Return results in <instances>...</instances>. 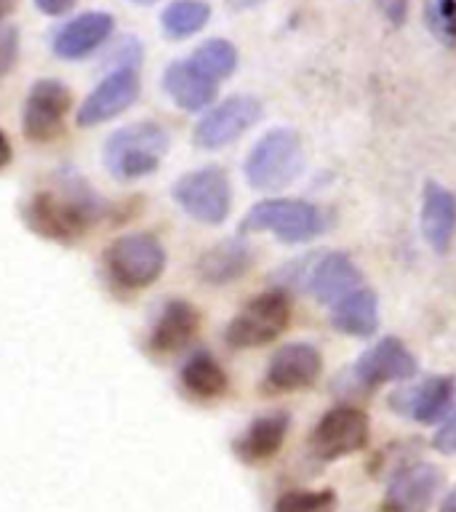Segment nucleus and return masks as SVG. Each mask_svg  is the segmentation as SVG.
<instances>
[{
    "label": "nucleus",
    "instance_id": "obj_1",
    "mask_svg": "<svg viewBox=\"0 0 456 512\" xmlns=\"http://www.w3.org/2000/svg\"><path fill=\"white\" fill-rule=\"evenodd\" d=\"M102 211V203L86 182L75 174L62 179V195L54 190L35 192L22 208L24 224L35 235L54 243H75L86 235L96 216Z\"/></svg>",
    "mask_w": 456,
    "mask_h": 512
},
{
    "label": "nucleus",
    "instance_id": "obj_2",
    "mask_svg": "<svg viewBox=\"0 0 456 512\" xmlns=\"http://www.w3.org/2000/svg\"><path fill=\"white\" fill-rule=\"evenodd\" d=\"M168 134L158 123H134L115 131L104 144V166L120 182L142 179L160 166L168 152Z\"/></svg>",
    "mask_w": 456,
    "mask_h": 512
},
{
    "label": "nucleus",
    "instance_id": "obj_3",
    "mask_svg": "<svg viewBox=\"0 0 456 512\" xmlns=\"http://www.w3.org/2000/svg\"><path fill=\"white\" fill-rule=\"evenodd\" d=\"M304 150L291 128H275L264 134L246 160V179L254 190L278 192L299 179Z\"/></svg>",
    "mask_w": 456,
    "mask_h": 512
},
{
    "label": "nucleus",
    "instance_id": "obj_4",
    "mask_svg": "<svg viewBox=\"0 0 456 512\" xmlns=\"http://www.w3.org/2000/svg\"><path fill=\"white\" fill-rule=\"evenodd\" d=\"M326 230V216L315 203L296 198H272L256 203L240 222V232H275L286 243H304Z\"/></svg>",
    "mask_w": 456,
    "mask_h": 512
},
{
    "label": "nucleus",
    "instance_id": "obj_5",
    "mask_svg": "<svg viewBox=\"0 0 456 512\" xmlns=\"http://www.w3.org/2000/svg\"><path fill=\"white\" fill-rule=\"evenodd\" d=\"M107 272L115 283L126 288H147L160 278L166 267V251L150 232H134L112 240L104 254Z\"/></svg>",
    "mask_w": 456,
    "mask_h": 512
},
{
    "label": "nucleus",
    "instance_id": "obj_6",
    "mask_svg": "<svg viewBox=\"0 0 456 512\" xmlns=\"http://www.w3.org/2000/svg\"><path fill=\"white\" fill-rule=\"evenodd\" d=\"M291 320V302L280 291H267V294L254 296L243 310L232 318L227 326V344L235 350H251L262 344L275 342L288 328Z\"/></svg>",
    "mask_w": 456,
    "mask_h": 512
},
{
    "label": "nucleus",
    "instance_id": "obj_7",
    "mask_svg": "<svg viewBox=\"0 0 456 512\" xmlns=\"http://www.w3.org/2000/svg\"><path fill=\"white\" fill-rule=\"evenodd\" d=\"M174 200L203 224H222L230 216L232 187L224 168L206 166L184 174L174 184Z\"/></svg>",
    "mask_w": 456,
    "mask_h": 512
},
{
    "label": "nucleus",
    "instance_id": "obj_8",
    "mask_svg": "<svg viewBox=\"0 0 456 512\" xmlns=\"http://www.w3.org/2000/svg\"><path fill=\"white\" fill-rule=\"evenodd\" d=\"M371 424L368 416L355 406L331 408L318 422L310 438L312 454L323 462H336L342 456H350L360 448H366Z\"/></svg>",
    "mask_w": 456,
    "mask_h": 512
},
{
    "label": "nucleus",
    "instance_id": "obj_9",
    "mask_svg": "<svg viewBox=\"0 0 456 512\" xmlns=\"http://www.w3.org/2000/svg\"><path fill=\"white\" fill-rule=\"evenodd\" d=\"M72 107L70 88L59 80H38L24 102L22 131L30 142H51L64 131V118Z\"/></svg>",
    "mask_w": 456,
    "mask_h": 512
},
{
    "label": "nucleus",
    "instance_id": "obj_10",
    "mask_svg": "<svg viewBox=\"0 0 456 512\" xmlns=\"http://www.w3.org/2000/svg\"><path fill=\"white\" fill-rule=\"evenodd\" d=\"M262 118V102L254 96H230L214 110H208L195 126V144L203 150H219L243 136Z\"/></svg>",
    "mask_w": 456,
    "mask_h": 512
},
{
    "label": "nucleus",
    "instance_id": "obj_11",
    "mask_svg": "<svg viewBox=\"0 0 456 512\" xmlns=\"http://www.w3.org/2000/svg\"><path fill=\"white\" fill-rule=\"evenodd\" d=\"M139 99V75L136 70H112L91 94L83 99L78 110V126L91 128L118 118Z\"/></svg>",
    "mask_w": 456,
    "mask_h": 512
},
{
    "label": "nucleus",
    "instance_id": "obj_12",
    "mask_svg": "<svg viewBox=\"0 0 456 512\" xmlns=\"http://www.w3.org/2000/svg\"><path fill=\"white\" fill-rule=\"evenodd\" d=\"M320 371H323V358L318 347L307 342L286 344L272 355L264 384L270 392H296L315 384Z\"/></svg>",
    "mask_w": 456,
    "mask_h": 512
},
{
    "label": "nucleus",
    "instance_id": "obj_13",
    "mask_svg": "<svg viewBox=\"0 0 456 512\" xmlns=\"http://www.w3.org/2000/svg\"><path fill=\"white\" fill-rule=\"evenodd\" d=\"M416 374V360L400 339H382L360 355L352 376L363 387H379L387 382H406Z\"/></svg>",
    "mask_w": 456,
    "mask_h": 512
},
{
    "label": "nucleus",
    "instance_id": "obj_14",
    "mask_svg": "<svg viewBox=\"0 0 456 512\" xmlns=\"http://www.w3.org/2000/svg\"><path fill=\"white\" fill-rule=\"evenodd\" d=\"M456 398V382L451 376H432L414 387H400L390 395V406L398 414L422 424L438 422Z\"/></svg>",
    "mask_w": 456,
    "mask_h": 512
},
{
    "label": "nucleus",
    "instance_id": "obj_15",
    "mask_svg": "<svg viewBox=\"0 0 456 512\" xmlns=\"http://www.w3.org/2000/svg\"><path fill=\"white\" fill-rule=\"evenodd\" d=\"M115 30V16L107 11H86V14L75 16L70 22L59 27L54 35V54L59 59L75 62L83 56L94 54L96 48L107 43Z\"/></svg>",
    "mask_w": 456,
    "mask_h": 512
},
{
    "label": "nucleus",
    "instance_id": "obj_16",
    "mask_svg": "<svg viewBox=\"0 0 456 512\" xmlns=\"http://www.w3.org/2000/svg\"><path fill=\"white\" fill-rule=\"evenodd\" d=\"M302 286L310 291L318 302L336 304L342 296L360 288V270L352 264L350 256L344 254H323L312 259L307 272L302 275Z\"/></svg>",
    "mask_w": 456,
    "mask_h": 512
},
{
    "label": "nucleus",
    "instance_id": "obj_17",
    "mask_svg": "<svg viewBox=\"0 0 456 512\" xmlns=\"http://www.w3.org/2000/svg\"><path fill=\"white\" fill-rule=\"evenodd\" d=\"M443 486L440 472L432 464H414L400 470L392 478L387 496H384V510L387 512H424L432 504L435 494Z\"/></svg>",
    "mask_w": 456,
    "mask_h": 512
},
{
    "label": "nucleus",
    "instance_id": "obj_18",
    "mask_svg": "<svg viewBox=\"0 0 456 512\" xmlns=\"http://www.w3.org/2000/svg\"><path fill=\"white\" fill-rule=\"evenodd\" d=\"M198 326V310L184 299H171V302L163 304V310L158 312V318L152 323L147 344L158 355H171V352L182 350L192 342V336L198 334Z\"/></svg>",
    "mask_w": 456,
    "mask_h": 512
},
{
    "label": "nucleus",
    "instance_id": "obj_19",
    "mask_svg": "<svg viewBox=\"0 0 456 512\" xmlns=\"http://www.w3.org/2000/svg\"><path fill=\"white\" fill-rule=\"evenodd\" d=\"M163 88L187 112L206 110L216 99V80L208 78L206 72H200L190 59L168 64V70L163 72Z\"/></svg>",
    "mask_w": 456,
    "mask_h": 512
},
{
    "label": "nucleus",
    "instance_id": "obj_20",
    "mask_svg": "<svg viewBox=\"0 0 456 512\" xmlns=\"http://www.w3.org/2000/svg\"><path fill=\"white\" fill-rule=\"evenodd\" d=\"M422 232L432 251L446 254L456 232V198L446 187L430 182L424 190Z\"/></svg>",
    "mask_w": 456,
    "mask_h": 512
},
{
    "label": "nucleus",
    "instance_id": "obj_21",
    "mask_svg": "<svg viewBox=\"0 0 456 512\" xmlns=\"http://www.w3.org/2000/svg\"><path fill=\"white\" fill-rule=\"evenodd\" d=\"M254 264V251L243 240H224L200 256L198 275L211 286H227L243 278Z\"/></svg>",
    "mask_w": 456,
    "mask_h": 512
},
{
    "label": "nucleus",
    "instance_id": "obj_22",
    "mask_svg": "<svg viewBox=\"0 0 456 512\" xmlns=\"http://www.w3.org/2000/svg\"><path fill=\"white\" fill-rule=\"evenodd\" d=\"M288 432V419L283 414L259 416L248 424V430L235 440V454L240 462L262 464L278 454Z\"/></svg>",
    "mask_w": 456,
    "mask_h": 512
},
{
    "label": "nucleus",
    "instance_id": "obj_23",
    "mask_svg": "<svg viewBox=\"0 0 456 512\" xmlns=\"http://www.w3.org/2000/svg\"><path fill=\"white\" fill-rule=\"evenodd\" d=\"M331 323L336 331L350 336H371L379 326V307H376L374 291L355 288L339 302L331 304Z\"/></svg>",
    "mask_w": 456,
    "mask_h": 512
},
{
    "label": "nucleus",
    "instance_id": "obj_24",
    "mask_svg": "<svg viewBox=\"0 0 456 512\" xmlns=\"http://www.w3.org/2000/svg\"><path fill=\"white\" fill-rule=\"evenodd\" d=\"M182 387L195 400H216L227 392V374L219 360L208 352H195L182 366Z\"/></svg>",
    "mask_w": 456,
    "mask_h": 512
},
{
    "label": "nucleus",
    "instance_id": "obj_25",
    "mask_svg": "<svg viewBox=\"0 0 456 512\" xmlns=\"http://www.w3.org/2000/svg\"><path fill=\"white\" fill-rule=\"evenodd\" d=\"M208 19H211V6L206 0H174L160 16L163 32L174 40L190 38V35L200 32Z\"/></svg>",
    "mask_w": 456,
    "mask_h": 512
},
{
    "label": "nucleus",
    "instance_id": "obj_26",
    "mask_svg": "<svg viewBox=\"0 0 456 512\" xmlns=\"http://www.w3.org/2000/svg\"><path fill=\"white\" fill-rule=\"evenodd\" d=\"M200 72H206L211 80L230 78L235 67H238V48L232 46L230 40L214 38L206 40L203 46L195 48V54L190 59Z\"/></svg>",
    "mask_w": 456,
    "mask_h": 512
},
{
    "label": "nucleus",
    "instance_id": "obj_27",
    "mask_svg": "<svg viewBox=\"0 0 456 512\" xmlns=\"http://www.w3.org/2000/svg\"><path fill=\"white\" fill-rule=\"evenodd\" d=\"M424 19L427 27L440 43L454 46L456 43V0H427L424 3Z\"/></svg>",
    "mask_w": 456,
    "mask_h": 512
},
{
    "label": "nucleus",
    "instance_id": "obj_28",
    "mask_svg": "<svg viewBox=\"0 0 456 512\" xmlns=\"http://www.w3.org/2000/svg\"><path fill=\"white\" fill-rule=\"evenodd\" d=\"M331 507V491H288L275 502V512H328Z\"/></svg>",
    "mask_w": 456,
    "mask_h": 512
},
{
    "label": "nucleus",
    "instance_id": "obj_29",
    "mask_svg": "<svg viewBox=\"0 0 456 512\" xmlns=\"http://www.w3.org/2000/svg\"><path fill=\"white\" fill-rule=\"evenodd\" d=\"M16 54H19V32L14 27H3L0 30V78L11 72L16 64Z\"/></svg>",
    "mask_w": 456,
    "mask_h": 512
},
{
    "label": "nucleus",
    "instance_id": "obj_30",
    "mask_svg": "<svg viewBox=\"0 0 456 512\" xmlns=\"http://www.w3.org/2000/svg\"><path fill=\"white\" fill-rule=\"evenodd\" d=\"M432 443H435L440 454H456V411L448 416L446 422L440 424Z\"/></svg>",
    "mask_w": 456,
    "mask_h": 512
},
{
    "label": "nucleus",
    "instance_id": "obj_31",
    "mask_svg": "<svg viewBox=\"0 0 456 512\" xmlns=\"http://www.w3.org/2000/svg\"><path fill=\"white\" fill-rule=\"evenodd\" d=\"M78 0H35L38 11H43L46 16H62L67 14Z\"/></svg>",
    "mask_w": 456,
    "mask_h": 512
},
{
    "label": "nucleus",
    "instance_id": "obj_32",
    "mask_svg": "<svg viewBox=\"0 0 456 512\" xmlns=\"http://www.w3.org/2000/svg\"><path fill=\"white\" fill-rule=\"evenodd\" d=\"M11 163V142L6 139V134L0 131V168H6Z\"/></svg>",
    "mask_w": 456,
    "mask_h": 512
},
{
    "label": "nucleus",
    "instance_id": "obj_33",
    "mask_svg": "<svg viewBox=\"0 0 456 512\" xmlns=\"http://www.w3.org/2000/svg\"><path fill=\"white\" fill-rule=\"evenodd\" d=\"M16 11V0H0V24Z\"/></svg>",
    "mask_w": 456,
    "mask_h": 512
},
{
    "label": "nucleus",
    "instance_id": "obj_34",
    "mask_svg": "<svg viewBox=\"0 0 456 512\" xmlns=\"http://www.w3.org/2000/svg\"><path fill=\"white\" fill-rule=\"evenodd\" d=\"M440 512H456V488L446 496V499H443V504H440Z\"/></svg>",
    "mask_w": 456,
    "mask_h": 512
},
{
    "label": "nucleus",
    "instance_id": "obj_35",
    "mask_svg": "<svg viewBox=\"0 0 456 512\" xmlns=\"http://www.w3.org/2000/svg\"><path fill=\"white\" fill-rule=\"evenodd\" d=\"M136 6H152V3H158V0H131Z\"/></svg>",
    "mask_w": 456,
    "mask_h": 512
},
{
    "label": "nucleus",
    "instance_id": "obj_36",
    "mask_svg": "<svg viewBox=\"0 0 456 512\" xmlns=\"http://www.w3.org/2000/svg\"><path fill=\"white\" fill-rule=\"evenodd\" d=\"M240 3H259V0H240Z\"/></svg>",
    "mask_w": 456,
    "mask_h": 512
}]
</instances>
